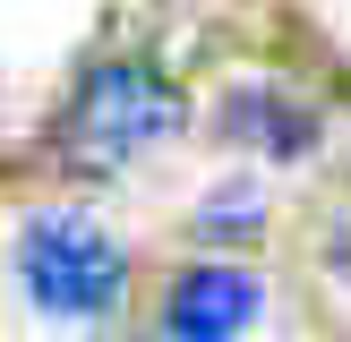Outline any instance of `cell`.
Here are the masks:
<instances>
[{"instance_id": "cell-1", "label": "cell", "mask_w": 351, "mask_h": 342, "mask_svg": "<svg viewBox=\"0 0 351 342\" xmlns=\"http://www.w3.org/2000/svg\"><path fill=\"white\" fill-rule=\"evenodd\" d=\"M180 86L163 77L154 60H95L77 77V94H69L60 111V163L69 171H129L137 154H154L171 129H180Z\"/></svg>"}, {"instance_id": "cell-2", "label": "cell", "mask_w": 351, "mask_h": 342, "mask_svg": "<svg viewBox=\"0 0 351 342\" xmlns=\"http://www.w3.org/2000/svg\"><path fill=\"white\" fill-rule=\"evenodd\" d=\"M17 282H26V300L43 308V317H103V308H120L129 256L86 214H43L17 239Z\"/></svg>"}, {"instance_id": "cell-3", "label": "cell", "mask_w": 351, "mask_h": 342, "mask_svg": "<svg viewBox=\"0 0 351 342\" xmlns=\"http://www.w3.org/2000/svg\"><path fill=\"white\" fill-rule=\"evenodd\" d=\"M257 308H266L257 274L197 265V274H180V291H171V334H180V342H232V334L257 325Z\"/></svg>"}, {"instance_id": "cell-4", "label": "cell", "mask_w": 351, "mask_h": 342, "mask_svg": "<svg viewBox=\"0 0 351 342\" xmlns=\"http://www.w3.org/2000/svg\"><path fill=\"white\" fill-rule=\"evenodd\" d=\"M223 129H232V137H249L257 154H283V163L317 146V120H308V111H300L291 94H274V86H249V94H232Z\"/></svg>"}, {"instance_id": "cell-5", "label": "cell", "mask_w": 351, "mask_h": 342, "mask_svg": "<svg viewBox=\"0 0 351 342\" xmlns=\"http://www.w3.org/2000/svg\"><path fill=\"white\" fill-rule=\"evenodd\" d=\"M206 231L215 239H240V231H257V188L240 180V188H223L215 205H206Z\"/></svg>"}]
</instances>
